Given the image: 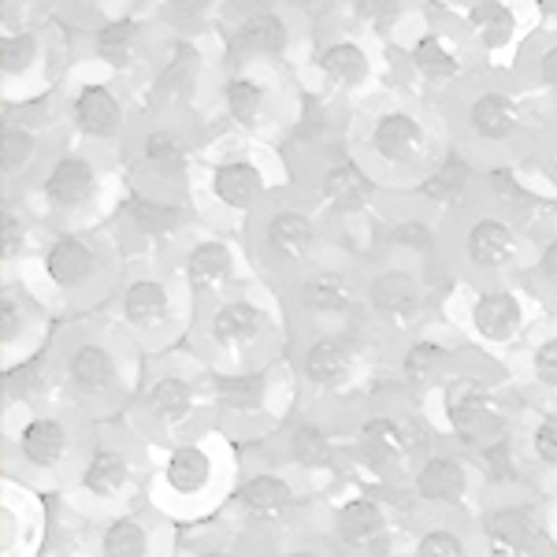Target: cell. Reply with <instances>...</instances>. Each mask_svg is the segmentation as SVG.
Returning <instances> with one entry per match:
<instances>
[{
	"mask_svg": "<svg viewBox=\"0 0 557 557\" xmlns=\"http://www.w3.org/2000/svg\"><path fill=\"white\" fill-rule=\"evenodd\" d=\"M372 146L391 164H409L424 152V127L409 112H386L372 131Z\"/></svg>",
	"mask_w": 557,
	"mask_h": 557,
	"instance_id": "obj_1",
	"label": "cell"
},
{
	"mask_svg": "<svg viewBox=\"0 0 557 557\" xmlns=\"http://www.w3.org/2000/svg\"><path fill=\"white\" fill-rule=\"evenodd\" d=\"M94 186H97L94 168L83 157L60 160L49 172V178H45V194H49V201L57 209H78V205H86L94 197Z\"/></svg>",
	"mask_w": 557,
	"mask_h": 557,
	"instance_id": "obj_2",
	"label": "cell"
},
{
	"mask_svg": "<svg viewBox=\"0 0 557 557\" xmlns=\"http://www.w3.org/2000/svg\"><path fill=\"white\" fill-rule=\"evenodd\" d=\"M75 120L94 138H112L120 131V101L108 86H86L75 101Z\"/></svg>",
	"mask_w": 557,
	"mask_h": 557,
	"instance_id": "obj_3",
	"label": "cell"
},
{
	"mask_svg": "<svg viewBox=\"0 0 557 557\" xmlns=\"http://www.w3.org/2000/svg\"><path fill=\"white\" fill-rule=\"evenodd\" d=\"M472 320H475V327H480L483 338H491V343H502V338H509L517 331L520 305H517L513 294L491 290V294H483V298L475 301Z\"/></svg>",
	"mask_w": 557,
	"mask_h": 557,
	"instance_id": "obj_4",
	"label": "cell"
},
{
	"mask_svg": "<svg viewBox=\"0 0 557 557\" xmlns=\"http://www.w3.org/2000/svg\"><path fill=\"white\" fill-rule=\"evenodd\" d=\"M513 249H517L513 227H509V223H502V220H480L469 231V257L480 268L506 264V260L513 257Z\"/></svg>",
	"mask_w": 557,
	"mask_h": 557,
	"instance_id": "obj_5",
	"label": "cell"
},
{
	"mask_svg": "<svg viewBox=\"0 0 557 557\" xmlns=\"http://www.w3.org/2000/svg\"><path fill=\"white\" fill-rule=\"evenodd\" d=\"M368 194H372V178H368L354 160H343V164H335L323 175V197H327L335 209H346V212L361 209L368 201Z\"/></svg>",
	"mask_w": 557,
	"mask_h": 557,
	"instance_id": "obj_6",
	"label": "cell"
},
{
	"mask_svg": "<svg viewBox=\"0 0 557 557\" xmlns=\"http://www.w3.org/2000/svg\"><path fill=\"white\" fill-rule=\"evenodd\" d=\"M372 305L383 312V317L406 323L412 312H417V305H420L417 283H412L409 275H401V272H386V275H380L372 283Z\"/></svg>",
	"mask_w": 557,
	"mask_h": 557,
	"instance_id": "obj_7",
	"label": "cell"
},
{
	"mask_svg": "<svg viewBox=\"0 0 557 557\" xmlns=\"http://www.w3.org/2000/svg\"><path fill=\"white\" fill-rule=\"evenodd\" d=\"M469 26L483 49H502V45H509V38H513L517 15L502 0H480L469 12Z\"/></svg>",
	"mask_w": 557,
	"mask_h": 557,
	"instance_id": "obj_8",
	"label": "cell"
},
{
	"mask_svg": "<svg viewBox=\"0 0 557 557\" xmlns=\"http://www.w3.org/2000/svg\"><path fill=\"white\" fill-rule=\"evenodd\" d=\"M238 45L246 52H260V57H275L286 49V23L272 12H249L238 23Z\"/></svg>",
	"mask_w": 557,
	"mask_h": 557,
	"instance_id": "obj_9",
	"label": "cell"
},
{
	"mask_svg": "<svg viewBox=\"0 0 557 557\" xmlns=\"http://www.w3.org/2000/svg\"><path fill=\"white\" fill-rule=\"evenodd\" d=\"M212 190L223 205H231V209H246L260 190V175L253 164H246V160H231V164L215 168Z\"/></svg>",
	"mask_w": 557,
	"mask_h": 557,
	"instance_id": "obj_10",
	"label": "cell"
},
{
	"mask_svg": "<svg viewBox=\"0 0 557 557\" xmlns=\"http://www.w3.org/2000/svg\"><path fill=\"white\" fill-rule=\"evenodd\" d=\"M268 246H272L275 257L298 260L309 253L312 246V223L305 220L301 212H278L268 223Z\"/></svg>",
	"mask_w": 557,
	"mask_h": 557,
	"instance_id": "obj_11",
	"label": "cell"
},
{
	"mask_svg": "<svg viewBox=\"0 0 557 557\" xmlns=\"http://www.w3.org/2000/svg\"><path fill=\"white\" fill-rule=\"evenodd\" d=\"M469 115H472V131L487 141L509 138V134L517 131V108L502 94H483L480 101L472 104Z\"/></svg>",
	"mask_w": 557,
	"mask_h": 557,
	"instance_id": "obj_12",
	"label": "cell"
},
{
	"mask_svg": "<svg viewBox=\"0 0 557 557\" xmlns=\"http://www.w3.org/2000/svg\"><path fill=\"white\" fill-rule=\"evenodd\" d=\"M412 431L406 424H394V420H368L364 424V454L368 461L386 465L394 457L409 454L417 446V438H409Z\"/></svg>",
	"mask_w": 557,
	"mask_h": 557,
	"instance_id": "obj_13",
	"label": "cell"
},
{
	"mask_svg": "<svg viewBox=\"0 0 557 557\" xmlns=\"http://www.w3.org/2000/svg\"><path fill=\"white\" fill-rule=\"evenodd\" d=\"M49 275L57 278L60 286H75L94 272V253H89L86 242L78 238H60L57 246L49 249V260H45Z\"/></svg>",
	"mask_w": 557,
	"mask_h": 557,
	"instance_id": "obj_14",
	"label": "cell"
},
{
	"mask_svg": "<svg viewBox=\"0 0 557 557\" xmlns=\"http://www.w3.org/2000/svg\"><path fill=\"white\" fill-rule=\"evenodd\" d=\"M320 67L331 83L357 86V83H364V75H368V57L357 41H335L320 52Z\"/></svg>",
	"mask_w": 557,
	"mask_h": 557,
	"instance_id": "obj_15",
	"label": "cell"
},
{
	"mask_svg": "<svg viewBox=\"0 0 557 557\" xmlns=\"http://www.w3.org/2000/svg\"><path fill=\"white\" fill-rule=\"evenodd\" d=\"M417 491H420V498H431V502L454 498V494L465 491V469L454 457H431L417 475Z\"/></svg>",
	"mask_w": 557,
	"mask_h": 557,
	"instance_id": "obj_16",
	"label": "cell"
},
{
	"mask_svg": "<svg viewBox=\"0 0 557 557\" xmlns=\"http://www.w3.org/2000/svg\"><path fill=\"white\" fill-rule=\"evenodd\" d=\"M64 446H67V431L60 428L57 420H34V424L23 431V454H26V461L41 465V469L57 465L60 457H64Z\"/></svg>",
	"mask_w": 557,
	"mask_h": 557,
	"instance_id": "obj_17",
	"label": "cell"
},
{
	"mask_svg": "<svg viewBox=\"0 0 557 557\" xmlns=\"http://www.w3.org/2000/svg\"><path fill=\"white\" fill-rule=\"evenodd\" d=\"M338 532L349 546H372L383 535V513L375 502H349L338 517Z\"/></svg>",
	"mask_w": 557,
	"mask_h": 557,
	"instance_id": "obj_18",
	"label": "cell"
},
{
	"mask_svg": "<svg viewBox=\"0 0 557 557\" xmlns=\"http://www.w3.org/2000/svg\"><path fill=\"white\" fill-rule=\"evenodd\" d=\"M487 532L494 535V543L506 546V550H528V546L535 543L539 528L532 513H524V509H502V513L491 517Z\"/></svg>",
	"mask_w": 557,
	"mask_h": 557,
	"instance_id": "obj_19",
	"label": "cell"
},
{
	"mask_svg": "<svg viewBox=\"0 0 557 557\" xmlns=\"http://www.w3.org/2000/svg\"><path fill=\"white\" fill-rule=\"evenodd\" d=\"M412 64H417V71L428 83H450V78H457V71H461V64L446 49L443 38H420L417 49H412Z\"/></svg>",
	"mask_w": 557,
	"mask_h": 557,
	"instance_id": "obj_20",
	"label": "cell"
},
{
	"mask_svg": "<svg viewBox=\"0 0 557 557\" xmlns=\"http://www.w3.org/2000/svg\"><path fill=\"white\" fill-rule=\"evenodd\" d=\"M349 368V354L343 343L335 338H323V343H312L309 354H305V372H309L312 383H335L343 380Z\"/></svg>",
	"mask_w": 557,
	"mask_h": 557,
	"instance_id": "obj_21",
	"label": "cell"
},
{
	"mask_svg": "<svg viewBox=\"0 0 557 557\" xmlns=\"http://www.w3.org/2000/svg\"><path fill=\"white\" fill-rule=\"evenodd\" d=\"M123 309H127V320L131 323H141V327H152V323L164 320L168 312V294L160 283H134L123 298Z\"/></svg>",
	"mask_w": 557,
	"mask_h": 557,
	"instance_id": "obj_22",
	"label": "cell"
},
{
	"mask_svg": "<svg viewBox=\"0 0 557 557\" xmlns=\"http://www.w3.org/2000/svg\"><path fill=\"white\" fill-rule=\"evenodd\" d=\"M71 380L89 394L104 391V386L112 383V357H108L101 346H83L71 357Z\"/></svg>",
	"mask_w": 557,
	"mask_h": 557,
	"instance_id": "obj_23",
	"label": "cell"
},
{
	"mask_svg": "<svg viewBox=\"0 0 557 557\" xmlns=\"http://www.w3.org/2000/svg\"><path fill=\"white\" fill-rule=\"evenodd\" d=\"M257 309L246 301H235V305H223L220 312L212 317V335L220 343H246V338L257 335Z\"/></svg>",
	"mask_w": 557,
	"mask_h": 557,
	"instance_id": "obj_24",
	"label": "cell"
},
{
	"mask_svg": "<svg viewBox=\"0 0 557 557\" xmlns=\"http://www.w3.org/2000/svg\"><path fill=\"white\" fill-rule=\"evenodd\" d=\"M168 483L183 494H194L209 483V457H205L197 446H186L178 450L172 461H168Z\"/></svg>",
	"mask_w": 557,
	"mask_h": 557,
	"instance_id": "obj_25",
	"label": "cell"
},
{
	"mask_svg": "<svg viewBox=\"0 0 557 557\" xmlns=\"http://www.w3.org/2000/svg\"><path fill=\"white\" fill-rule=\"evenodd\" d=\"M301 301H305V309H317V312H343V309H349L354 298H349V286L343 278L317 275L301 286Z\"/></svg>",
	"mask_w": 557,
	"mask_h": 557,
	"instance_id": "obj_26",
	"label": "cell"
},
{
	"mask_svg": "<svg viewBox=\"0 0 557 557\" xmlns=\"http://www.w3.org/2000/svg\"><path fill=\"white\" fill-rule=\"evenodd\" d=\"M127 483V461L115 450H97L86 465V487L94 494H115Z\"/></svg>",
	"mask_w": 557,
	"mask_h": 557,
	"instance_id": "obj_27",
	"label": "cell"
},
{
	"mask_svg": "<svg viewBox=\"0 0 557 557\" xmlns=\"http://www.w3.org/2000/svg\"><path fill=\"white\" fill-rule=\"evenodd\" d=\"M242 506H249L253 513H275V509H283L286 502H290V491H286L283 480H275V475H257V480H249L246 487L238 491Z\"/></svg>",
	"mask_w": 557,
	"mask_h": 557,
	"instance_id": "obj_28",
	"label": "cell"
},
{
	"mask_svg": "<svg viewBox=\"0 0 557 557\" xmlns=\"http://www.w3.org/2000/svg\"><path fill=\"white\" fill-rule=\"evenodd\" d=\"M227 272H231V253L220 242H205V246H197L190 253V278L197 286L220 283V278H227Z\"/></svg>",
	"mask_w": 557,
	"mask_h": 557,
	"instance_id": "obj_29",
	"label": "cell"
},
{
	"mask_svg": "<svg viewBox=\"0 0 557 557\" xmlns=\"http://www.w3.org/2000/svg\"><path fill=\"white\" fill-rule=\"evenodd\" d=\"M146 546H149L146 528L131 517L115 520L104 535V557H146Z\"/></svg>",
	"mask_w": 557,
	"mask_h": 557,
	"instance_id": "obj_30",
	"label": "cell"
},
{
	"mask_svg": "<svg viewBox=\"0 0 557 557\" xmlns=\"http://www.w3.org/2000/svg\"><path fill=\"white\" fill-rule=\"evenodd\" d=\"M134 38H138V23H134V20H115V23H108L101 34H97V52H101L108 64L123 67V64H127V57H131Z\"/></svg>",
	"mask_w": 557,
	"mask_h": 557,
	"instance_id": "obj_31",
	"label": "cell"
},
{
	"mask_svg": "<svg viewBox=\"0 0 557 557\" xmlns=\"http://www.w3.org/2000/svg\"><path fill=\"white\" fill-rule=\"evenodd\" d=\"M260 104H264V89H260L253 78H231L227 83V108L238 123L253 127L257 115H260Z\"/></svg>",
	"mask_w": 557,
	"mask_h": 557,
	"instance_id": "obj_32",
	"label": "cell"
},
{
	"mask_svg": "<svg viewBox=\"0 0 557 557\" xmlns=\"http://www.w3.org/2000/svg\"><path fill=\"white\" fill-rule=\"evenodd\" d=\"M149 406L164 420H183L186 409H190V386L183 380H160L149 394Z\"/></svg>",
	"mask_w": 557,
	"mask_h": 557,
	"instance_id": "obj_33",
	"label": "cell"
},
{
	"mask_svg": "<svg viewBox=\"0 0 557 557\" xmlns=\"http://www.w3.org/2000/svg\"><path fill=\"white\" fill-rule=\"evenodd\" d=\"M465 183H469V164H465L461 157H450L424 183V194L431 197V201H454V197L465 190Z\"/></svg>",
	"mask_w": 557,
	"mask_h": 557,
	"instance_id": "obj_34",
	"label": "cell"
},
{
	"mask_svg": "<svg viewBox=\"0 0 557 557\" xmlns=\"http://www.w3.org/2000/svg\"><path fill=\"white\" fill-rule=\"evenodd\" d=\"M131 215L141 231L149 235H160V231H172L183 212L172 209V205H160V201H149V197H131Z\"/></svg>",
	"mask_w": 557,
	"mask_h": 557,
	"instance_id": "obj_35",
	"label": "cell"
},
{
	"mask_svg": "<svg viewBox=\"0 0 557 557\" xmlns=\"http://www.w3.org/2000/svg\"><path fill=\"white\" fill-rule=\"evenodd\" d=\"M450 420H454V428L461 431L469 443H475V438L483 435L491 424H494V417L487 412V406H483L475 394H469V398H457L454 401V409H450Z\"/></svg>",
	"mask_w": 557,
	"mask_h": 557,
	"instance_id": "obj_36",
	"label": "cell"
},
{
	"mask_svg": "<svg viewBox=\"0 0 557 557\" xmlns=\"http://www.w3.org/2000/svg\"><path fill=\"white\" fill-rule=\"evenodd\" d=\"M38 60V38L34 34H8L4 41H0V71L4 75H23L26 67Z\"/></svg>",
	"mask_w": 557,
	"mask_h": 557,
	"instance_id": "obj_37",
	"label": "cell"
},
{
	"mask_svg": "<svg viewBox=\"0 0 557 557\" xmlns=\"http://www.w3.org/2000/svg\"><path fill=\"white\" fill-rule=\"evenodd\" d=\"M215 391H220V401L227 409H253L264 383H260V375H227V380H220Z\"/></svg>",
	"mask_w": 557,
	"mask_h": 557,
	"instance_id": "obj_38",
	"label": "cell"
},
{
	"mask_svg": "<svg viewBox=\"0 0 557 557\" xmlns=\"http://www.w3.org/2000/svg\"><path fill=\"white\" fill-rule=\"evenodd\" d=\"M294 457H298L301 465H309V469L327 465L331 446H327V438H323V431L312 428V424H301L298 431H294Z\"/></svg>",
	"mask_w": 557,
	"mask_h": 557,
	"instance_id": "obj_39",
	"label": "cell"
},
{
	"mask_svg": "<svg viewBox=\"0 0 557 557\" xmlns=\"http://www.w3.org/2000/svg\"><path fill=\"white\" fill-rule=\"evenodd\" d=\"M146 160L152 168H160V172H178L183 168V146L175 141V134H149L146 138Z\"/></svg>",
	"mask_w": 557,
	"mask_h": 557,
	"instance_id": "obj_40",
	"label": "cell"
},
{
	"mask_svg": "<svg viewBox=\"0 0 557 557\" xmlns=\"http://www.w3.org/2000/svg\"><path fill=\"white\" fill-rule=\"evenodd\" d=\"M438 364H443V349L438 346H431V343L412 346L406 354V380L424 383V380H431V372H435Z\"/></svg>",
	"mask_w": 557,
	"mask_h": 557,
	"instance_id": "obj_41",
	"label": "cell"
},
{
	"mask_svg": "<svg viewBox=\"0 0 557 557\" xmlns=\"http://www.w3.org/2000/svg\"><path fill=\"white\" fill-rule=\"evenodd\" d=\"M34 149V138L23 127H8L4 131V172H20Z\"/></svg>",
	"mask_w": 557,
	"mask_h": 557,
	"instance_id": "obj_42",
	"label": "cell"
},
{
	"mask_svg": "<svg viewBox=\"0 0 557 557\" xmlns=\"http://www.w3.org/2000/svg\"><path fill=\"white\" fill-rule=\"evenodd\" d=\"M417 557H465V550H461V543H457L454 535H446V532H431V535L420 539Z\"/></svg>",
	"mask_w": 557,
	"mask_h": 557,
	"instance_id": "obj_43",
	"label": "cell"
},
{
	"mask_svg": "<svg viewBox=\"0 0 557 557\" xmlns=\"http://www.w3.org/2000/svg\"><path fill=\"white\" fill-rule=\"evenodd\" d=\"M354 12L368 23H391L401 12V0H354Z\"/></svg>",
	"mask_w": 557,
	"mask_h": 557,
	"instance_id": "obj_44",
	"label": "cell"
},
{
	"mask_svg": "<svg viewBox=\"0 0 557 557\" xmlns=\"http://www.w3.org/2000/svg\"><path fill=\"white\" fill-rule=\"evenodd\" d=\"M535 454L546 465H557V417H546L535 431Z\"/></svg>",
	"mask_w": 557,
	"mask_h": 557,
	"instance_id": "obj_45",
	"label": "cell"
},
{
	"mask_svg": "<svg viewBox=\"0 0 557 557\" xmlns=\"http://www.w3.org/2000/svg\"><path fill=\"white\" fill-rule=\"evenodd\" d=\"M483 457H487V472L494 475V480H509V475H513V465H509V443H506V438L491 443Z\"/></svg>",
	"mask_w": 557,
	"mask_h": 557,
	"instance_id": "obj_46",
	"label": "cell"
},
{
	"mask_svg": "<svg viewBox=\"0 0 557 557\" xmlns=\"http://www.w3.org/2000/svg\"><path fill=\"white\" fill-rule=\"evenodd\" d=\"M394 242H401V246L428 249L431 246V231L420 220H406V223H398V227H394Z\"/></svg>",
	"mask_w": 557,
	"mask_h": 557,
	"instance_id": "obj_47",
	"label": "cell"
},
{
	"mask_svg": "<svg viewBox=\"0 0 557 557\" xmlns=\"http://www.w3.org/2000/svg\"><path fill=\"white\" fill-rule=\"evenodd\" d=\"M535 372H539V380H543V383H554L557 386V338H550V343L539 346Z\"/></svg>",
	"mask_w": 557,
	"mask_h": 557,
	"instance_id": "obj_48",
	"label": "cell"
},
{
	"mask_svg": "<svg viewBox=\"0 0 557 557\" xmlns=\"http://www.w3.org/2000/svg\"><path fill=\"white\" fill-rule=\"evenodd\" d=\"M212 0H172L175 15H183V20H201L205 12H209Z\"/></svg>",
	"mask_w": 557,
	"mask_h": 557,
	"instance_id": "obj_49",
	"label": "cell"
},
{
	"mask_svg": "<svg viewBox=\"0 0 557 557\" xmlns=\"http://www.w3.org/2000/svg\"><path fill=\"white\" fill-rule=\"evenodd\" d=\"M20 238H23L20 220H15L12 212H4V253H8V257H12L15 249H20Z\"/></svg>",
	"mask_w": 557,
	"mask_h": 557,
	"instance_id": "obj_50",
	"label": "cell"
},
{
	"mask_svg": "<svg viewBox=\"0 0 557 557\" xmlns=\"http://www.w3.org/2000/svg\"><path fill=\"white\" fill-rule=\"evenodd\" d=\"M539 75H543L546 86H557V45L543 52V60H539Z\"/></svg>",
	"mask_w": 557,
	"mask_h": 557,
	"instance_id": "obj_51",
	"label": "cell"
},
{
	"mask_svg": "<svg viewBox=\"0 0 557 557\" xmlns=\"http://www.w3.org/2000/svg\"><path fill=\"white\" fill-rule=\"evenodd\" d=\"M20 331V312L12 309V298H4V327H0V338L12 343V335Z\"/></svg>",
	"mask_w": 557,
	"mask_h": 557,
	"instance_id": "obj_52",
	"label": "cell"
},
{
	"mask_svg": "<svg viewBox=\"0 0 557 557\" xmlns=\"http://www.w3.org/2000/svg\"><path fill=\"white\" fill-rule=\"evenodd\" d=\"M543 272L550 278H557V238L543 249Z\"/></svg>",
	"mask_w": 557,
	"mask_h": 557,
	"instance_id": "obj_53",
	"label": "cell"
},
{
	"mask_svg": "<svg viewBox=\"0 0 557 557\" xmlns=\"http://www.w3.org/2000/svg\"><path fill=\"white\" fill-rule=\"evenodd\" d=\"M290 557H317V554H305V550H301V554H290Z\"/></svg>",
	"mask_w": 557,
	"mask_h": 557,
	"instance_id": "obj_54",
	"label": "cell"
},
{
	"mask_svg": "<svg viewBox=\"0 0 557 557\" xmlns=\"http://www.w3.org/2000/svg\"><path fill=\"white\" fill-rule=\"evenodd\" d=\"M205 557H227V554H205Z\"/></svg>",
	"mask_w": 557,
	"mask_h": 557,
	"instance_id": "obj_55",
	"label": "cell"
}]
</instances>
